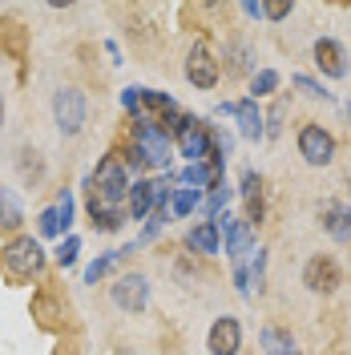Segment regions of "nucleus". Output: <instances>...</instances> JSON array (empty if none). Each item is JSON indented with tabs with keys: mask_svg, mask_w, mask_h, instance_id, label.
I'll return each mask as SVG.
<instances>
[{
	"mask_svg": "<svg viewBox=\"0 0 351 355\" xmlns=\"http://www.w3.org/2000/svg\"><path fill=\"white\" fill-rule=\"evenodd\" d=\"M110 299L121 311H146V303H150V283H146V275H121L110 287Z\"/></svg>",
	"mask_w": 351,
	"mask_h": 355,
	"instance_id": "nucleus-7",
	"label": "nucleus"
},
{
	"mask_svg": "<svg viewBox=\"0 0 351 355\" xmlns=\"http://www.w3.org/2000/svg\"><path fill=\"white\" fill-rule=\"evenodd\" d=\"M315 65L323 77H348V57H343L339 41H331V37L315 41Z\"/></svg>",
	"mask_w": 351,
	"mask_h": 355,
	"instance_id": "nucleus-12",
	"label": "nucleus"
},
{
	"mask_svg": "<svg viewBox=\"0 0 351 355\" xmlns=\"http://www.w3.org/2000/svg\"><path fill=\"white\" fill-rule=\"evenodd\" d=\"M242 12H246V17H263V4H255V0H250V4H242Z\"/></svg>",
	"mask_w": 351,
	"mask_h": 355,
	"instance_id": "nucleus-34",
	"label": "nucleus"
},
{
	"mask_svg": "<svg viewBox=\"0 0 351 355\" xmlns=\"http://www.w3.org/2000/svg\"><path fill=\"white\" fill-rule=\"evenodd\" d=\"M323 230H327L335 243H348L351 239V206L327 202V206H323Z\"/></svg>",
	"mask_w": 351,
	"mask_h": 355,
	"instance_id": "nucleus-13",
	"label": "nucleus"
},
{
	"mask_svg": "<svg viewBox=\"0 0 351 355\" xmlns=\"http://www.w3.org/2000/svg\"><path fill=\"white\" fill-rule=\"evenodd\" d=\"M130 218H150V210H154V182H133L130 186Z\"/></svg>",
	"mask_w": 351,
	"mask_h": 355,
	"instance_id": "nucleus-17",
	"label": "nucleus"
},
{
	"mask_svg": "<svg viewBox=\"0 0 351 355\" xmlns=\"http://www.w3.org/2000/svg\"><path fill=\"white\" fill-rule=\"evenodd\" d=\"M259 343H263L266 355H299L295 339L286 331H279V327H263V331H259Z\"/></svg>",
	"mask_w": 351,
	"mask_h": 355,
	"instance_id": "nucleus-18",
	"label": "nucleus"
},
{
	"mask_svg": "<svg viewBox=\"0 0 351 355\" xmlns=\"http://www.w3.org/2000/svg\"><path fill=\"white\" fill-rule=\"evenodd\" d=\"M170 206H174V214L178 218H186V214H194L198 210V202H202V194H198V190H174V194H170Z\"/></svg>",
	"mask_w": 351,
	"mask_h": 355,
	"instance_id": "nucleus-22",
	"label": "nucleus"
},
{
	"mask_svg": "<svg viewBox=\"0 0 351 355\" xmlns=\"http://www.w3.org/2000/svg\"><path fill=\"white\" fill-rule=\"evenodd\" d=\"M0 121H4V101H0Z\"/></svg>",
	"mask_w": 351,
	"mask_h": 355,
	"instance_id": "nucleus-35",
	"label": "nucleus"
},
{
	"mask_svg": "<svg viewBox=\"0 0 351 355\" xmlns=\"http://www.w3.org/2000/svg\"><path fill=\"white\" fill-rule=\"evenodd\" d=\"M283 117H286V101H279V105L271 110V117H266V121H263V130L271 133V137H275V133L283 130Z\"/></svg>",
	"mask_w": 351,
	"mask_h": 355,
	"instance_id": "nucleus-30",
	"label": "nucleus"
},
{
	"mask_svg": "<svg viewBox=\"0 0 351 355\" xmlns=\"http://www.w3.org/2000/svg\"><path fill=\"white\" fill-rule=\"evenodd\" d=\"M77 250H81V239H77V234H69L65 243L57 246V263H61V266H73V263H77Z\"/></svg>",
	"mask_w": 351,
	"mask_h": 355,
	"instance_id": "nucleus-26",
	"label": "nucleus"
},
{
	"mask_svg": "<svg viewBox=\"0 0 351 355\" xmlns=\"http://www.w3.org/2000/svg\"><path fill=\"white\" fill-rule=\"evenodd\" d=\"M186 246H190V250H198V254H219V246H222L219 222H198L194 230L186 234Z\"/></svg>",
	"mask_w": 351,
	"mask_h": 355,
	"instance_id": "nucleus-16",
	"label": "nucleus"
},
{
	"mask_svg": "<svg viewBox=\"0 0 351 355\" xmlns=\"http://www.w3.org/2000/svg\"><path fill=\"white\" fill-rule=\"evenodd\" d=\"M286 12H291V4H286V0H275V4H263V17H271V21H283Z\"/></svg>",
	"mask_w": 351,
	"mask_h": 355,
	"instance_id": "nucleus-33",
	"label": "nucleus"
},
{
	"mask_svg": "<svg viewBox=\"0 0 351 355\" xmlns=\"http://www.w3.org/2000/svg\"><path fill=\"white\" fill-rule=\"evenodd\" d=\"M33 315L41 319L44 327H57V323H61V307H57V299H49V295H37V299H33Z\"/></svg>",
	"mask_w": 351,
	"mask_h": 355,
	"instance_id": "nucleus-21",
	"label": "nucleus"
},
{
	"mask_svg": "<svg viewBox=\"0 0 351 355\" xmlns=\"http://www.w3.org/2000/svg\"><path fill=\"white\" fill-rule=\"evenodd\" d=\"M234 121H239V133L246 137V141H259L263 137V117H259V101L255 97H246V101H239L234 105Z\"/></svg>",
	"mask_w": 351,
	"mask_h": 355,
	"instance_id": "nucleus-15",
	"label": "nucleus"
},
{
	"mask_svg": "<svg viewBox=\"0 0 351 355\" xmlns=\"http://www.w3.org/2000/svg\"><path fill=\"white\" fill-rule=\"evenodd\" d=\"M299 154H303L307 166H327L335 157V137L323 125H303L299 130Z\"/></svg>",
	"mask_w": 351,
	"mask_h": 355,
	"instance_id": "nucleus-5",
	"label": "nucleus"
},
{
	"mask_svg": "<svg viewBox=\"0 0 351 355\" xmlns=\"http://www.w3.org/2000/svg\"><path fill=\"white\" fill-rule=\"evenodd\" d=\"M130 166H157V170H166V166H170V141H166L162 125H154L150 117L133 125Z\"/></svg>",
	"mask_w": 351,
	"mask_h": 355,
	"instance_id": "nucleus-2",
	"label": "nucleus"
},
{
	"mask_svg": "<svg viewBox=\"0 0 351 355\" xmlns=\"http://www.w3.org/2000/svg\"><path fill=\"white\" fill-rule=\"evenodd\" d=\"M126 198H130V174H126L121 157L110 154L97 166V174H93V194H89V202H97L105 210H121Z\"/></svg>",
	"mask_w": 351,
	"mask_h": 355,
	"instance_id": "nucleus-1",
	"label": "nucleus"
},
{
	"mask_svg": "<svg viewBox=\"0 0 351 355\" xmlns=\"http://www.w3.org/2000/svg\"><path fill=\"white\" fill-rule=\"evenodd\" d=\"M206 347H210V355H239V347H242L239 319H230V315L214 319V327H210V335H206Z\"/></svg>",
	"mask_w": 351,
	"mask_h": 355,
	"instance_id": "nucleus-11",
	"label": "nucleus"
},
{
	"mask_svg": "<svg viewBox=\"0 0 351 355\" xmlns=\"http://www.w3.org/2000/svg\"><path fill=\"white\" fill-rule=\"evenodd\" d=\"M234 287H239V295L242 299H250V270H246V266H234Z\"/></svg>",
	"mask_w": 351,
	"mask_h": 355,
	"instance_id": "nucleus-32",
	"label": "nucleus"
},
{
	"mask_svg": "<svg viewBox=\"0 0 351 355\" xmlns=\"http://www.w3.org/2000/svg\"><path fill=\"white\" fill-rule=\"evenodd\" d=\"M210 141H214V130L206 121L190 117V125L178 133V146H182V157H190V166H202L206 154H210Z\"/></svg>",
	"mask_w": 351,
	"mask_h": 355,
	"instance_id": "nucleus-8",
	"label": "nucleus"
},
{
	"mask_svg": "<svg viewBox=\"0 0 351 355\" xmlns=\"http://www.w3.org/2000/svg\"><path fill=\"white\" fill-rule=\"evenodd\" d=\"M186 77L194 81L198 89H214L219 85V57L210 53V44L198 41L190 49V57H186Z\"/></svg>",
	"mask_w": 351,
	"mask_h": 355,
	"instance_id": "nucleus-6",
	"label": "nucleus"
},
{
	"mask_svg": "<svg viewBox=\"0 0 351 355\" xmlns=\"http://www.w3.org/2000/svg\"><path fill=\"white\" fill-rule=\"evenodd\" d=\"M303 287L315 291V295H327V291L339 287V266L331 254H315L307 266H303Z\"/></svg>",
	"mask_w": 351,
	"mask_h": 355,
	"instance_id": "nucleus-10",
	"label": "nucleus"
},
{
	"mask_svg": "<svg viewBox=\"0 0 351 355\" xmlns=\"http://www.w3.org/2000/svg\"><path fill=\"white\" fill-rule=\"evenodd\" d=\"M37 230H41L44 239L61 234V222H57V210H41V218H37Z\"/></svg>",
	"mask_w": 351,
	"mask_h": 355,
	"instance_id": "nucleus-28",
	"label": "nucleus"
},
{
	"mask_svg": "<svg viewBox=\"0 0 351 355\" xmlns=\"http://www.w3.org/2000/svg\"><path fill=\"white\" fill-rule=\"evenodd\" d=\"M226 57H230V73H246V69H250V49H246V44H234Z\"/></svg>",
	"mask_w": 351,
	"mask_h": 355,
	"instance_id": "nucleus-27",
	"label": "nucleus"
},
{
	"mask_svg": "<svg viewBox=\"0 0 351 355\" xmlns=\"http://www.w3.org/2000/svg\"><path fill=\"white\" fill-rule=\"evenodd\" d=\"M0 266H4L8 279H33V275H41V266H44L41 243L33 234H21V239L4 243L0 246Z\"/></svg>",
	"mask_w": 351,
	"mask_h": 355,
	"instance_id": "nucleus-3",
	"label": "nucleus"
},
{
	"mask_svg": "<svg viewBox=\"0 0 351 355\" xmlns=\"http://www.w3.org/2000/svg\"><path fill=\"white\" fill-rule=\"evenodd\" d=\"M121 259H130V246H126V250H110V254H101V259H93V263L85 266V283H97V279H105L113 266L121 263Z\"/></svg>",
	"mask_w": 351,
	"mask_h": 355,
	"instance_id": "nucleus-19",
	"label": "nucleus"
},
{
	"mask_svg": "<svg viewBox=\"0 0 351 355\" xmlns=\"http://www.w3.org/2000/svg\"><path fill=\"white\" fill-rule=\"evenodd\" d=\"M242 202H246V226H255V222H263V182L255 170H246L242 174Z\"/></svg>",
	"mask_w": 351,
	"mask_h": 355,
	"instance_id": "nucleus-14",
	"label": "nucleus"
},
{
	"mask_svg": "<svg viewBox=\"0 0 351 355\" xmlns=\"http://www.w3.org/2000/svg\"><path fill=\"white\" fill-rule=\"evenodd\" d=\"M21 222H24V214H21V202H17V194L0 186V226H4V230H17Z\"/></svg>",
	"mask_w": 351,
	"mask_h": 355,
	"instance_id": "nucleus-20",
	"label": "nucleus"
},
{
	"mask_svg": "<svg viewBox=\"0 0 351 355\" xmlns=\"http://www.w3.org/2000/svg\"><path fill=\"white\" fill-rule=\"evenodd\" d=\"M291 85L299 89V93H307V97H315V101H319V97H327V93H323V85H315L311 77H291Z\"/></svg>",
	"mask_w": 351,
	"mask_h": 355,
	"instance_id": "nucleus-31",
	"label": "nucleus"
},
{
	"mask_svg": "<svg viewBox=\"0 0 351 355\" xmlns=\"http://www.w3.org/2000/svg\"><path fill=\"white\" fill-rule=\"evenodd\" d=\"M275 89H279V73H275V69L255 73V81H250V93H255V97H266V93H275Z\"/></svg>",
	"mask_w": 351,
	"mask_h": 355,
	"instance_id": "nucleus-24",
	"label": "nucleus"
},
{
	"mask_svg": "<svg viewBox=\"0 0 351 355\" xmlns=\"http://www.w3.org/2000/svg\"><path fill=\"white\" fill-rule=\"evenodd\" d=\"M142 93H146L142 85H130L126 93H121V105H126V110L137 117V121H146V110H142Z\"/></svg>",
	"mask_w": 351,
	"mask_h": 355,
	"instance_id": "nucleus-25",
	"label": "nucleus"
},
{
	"mask_svg": "<svg viewBox=\"0 0 351 355\" xmlns=\"http://www.w3.org/2000/svg\"><path fill=\"white\" fill-rule=\"evenodd\" d=\"M89 218H93V226H101V230H117L121 226V210H105V206L89 202Z\"/></svg>",
	"mask_w": 351,
	"mask_h": 355,
	"instance_id": "nucleus-23",
	"label": "nucleus"
},
{
	"mask_svg": "<svg viewBox=\"0 0 351 355\" xmlns=\"http://www.w3.org/2000/svg\"><path fill=\"white\" fill-rule=\"evenodd\" d=\"M53 117H57V130L61 133H81L85 125V97H81V89H57V97H53Z\"/></svg>",
	"mask_w": 351,
	"mask_h": 355,
	"instance_id": "nucleus-4",
	"label": "nucleus"
},
{
	"mask_svg": "<svg viewBox=\"0 0 351 355\" xmlns=\"http://www.w3.org/2000/svg\"><path fill=\"white\" fill-rule=\"evenodd\" d=\"M219 239H226V259L234 266H242V259L250 254V226L239 218H226V214H219Z\"/></svg>",
	"mask_w": 351,
	"mask_h": 355,
	"instance_id": "nucleus-9",
	"label": "nucleus"
},
{
	"mask_svg": "<svg viewBox=\"0 0 351 355\" xmlns=\"http://www.w3.org/2000/svg\"><path fill=\"white\" fill-rule=\"evenodd\" d=\"M53 210H57V222H61V230H65L69 222H73V194H61V198H57V206H53Z\"/></svg>",
	"mask_w": 351,
	"mask_h": 355,
	"instance_id": "nucleus-29",
	"label": "nucleus"
}]
</instances>
